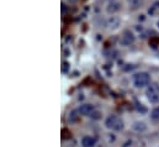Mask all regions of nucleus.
<instances>
[{
    "label": "nucleus",
    "instance_id": "f3484780",
    "mask_svg": "<svg viewBox=\"0 0 159 147\" xmlns=\"http://www.w3.org/2000/svg\"><path fill=\"white\" fill-rule=\"evenodd\" d=\"M69 1H75V0H69Z\"/></svg>",
    "mask_w": 159,
    "mask_h": 147
},
{
    "label": "nucleus",
    "instance_id": "0eeeda50",
    "mask_svg": "<svg viewBox=\"0 0 159 147\" xmlns=\"http://www.w3.org/2000/svg\"><path fill=\"white\" fill-rule=\"evenodd\" d=\"M96 144V140L95 137H91V136H84L81 139V145L83 147H94Z\"/></svg>",
    "mask_w": 159,
    "mask_h": 147
},
{
    "label": "nucleus",
    "instance_id": "f03ea898",
    "mask_svg": "<svg viewBox=\"0 0 159 147\" xmlns=\"http://www.w3.org/2000/svg\"><path fill=\"white\" fill-rule=\"evenodd\" d=\"M151 82V75L146 72H141V73L134 74L133 77V83L137 88H143L146 85H148Z\"/></svg>",
    "mask_w": 159,
    "mask_h": 147
},
{
    "label": "nucleus",
    "instance_id": "9b49d317",
    "mask_svg": "<svg viewBox=\"0 0 159 147\" xmlns=\"http://www.w3.org/2000/svg\"><path fill=\"white\" fill-rule=\"evenodd\" d=\"M151 119L154 120V121H158L159 120V107L154 108L152 110V112H151Z\"/></svg>",
    "mask_w": 159,
    "mask_h": 147
},
{
    "label": "nucleus",
    "instance_id": "4468645a",
    "mask_svg": "<svg viewBox=\"0 0 159 147\" xmlns=\"http://www.w3.org/2000/svg\"><path fill=\"white\" fill-rule=\"evenodd\" d=\"M75 114H77V111H72V112H70V119L75 120Z\"/></svg>",
    "mask_w": 159,
    "mask_h": 147
},
{
    "label": "nucleus",
    "instance_id": "9d476101",
    "mask_svg": "<svg viewBox=\"0 0 159 147\" xmlns=\"http://www.w3.org/2000/svg\"><path fill=\"white\" fill-rule=\"evenodd\" d=\"M143 0H128V6L131 10H136L142 5Z\"/></svg>",
    "mask_w": 159,
    "mask_h": 147
},
{
    "label": "nucleus",
    "instance_id": "20e7f679",
    "mask_svg": "<svg viewBox=\"0 0 159 147\" xmlns=\"http://www.w3.org/2000/svg\"><path fill=\"white\" fill-rule=\"evenodd\" d=\"M120 42H121V45H123V46H129L131 43L134 42V36H133V34H132L131 31L127 30V31L123 32V35L121 37Z\"/></svg>",
    "mask_w": 159,
    "mask_h": 147
},
{
    "label": "nucleus",
    "instance_id": "1a4fd4ad",
    "mask_svg": "<svg viewBox=\"0 0 159 147\" xmlns=\"http://www.w3.org/2000/svg\"><path fill=\"white\" fill-rule=\"evenodd\" d=\"M120 9H121L120 2H117V1H112V2H110V5L107 6V12L114 14V12H117Z\"/></svg>",
    "mask_w": 159,
    "mask_h": 147
},
{
    "label": "nucleus",
    "instance_id": "f257e3e1",
    "mask_svg": "<svg viewBox=\"0 0 159 147\" xmlns=\"http://www.w3.org/2000/svg\"><path fill=\"white\" fill-rule=\"evenodd\" d=\"M105 125L107 129H111V130H115V131H121L123 129V121L117 117L116 115H110L106 121H105Z\"/></svg>",
    "mask_w": 159,
    "mask_h": 147
},
{
    "label": "nucleus",
    "instance_id": "7ed1b4c3",
    "mask_svg": "<svg viewBox=\"0 0 159 147\" xmlns=\"http://www.w3.org/2000/svg\"><path fill=\"white\" fill-rule=\"evenodd\" d=\"M147 98L151 103L159 102V87L157 84H151L147 89Z\"/></svg>",
    "mask_w": 159,
    "mask_h": 147
},
{
    "label": "nucleus",
    "instance_id": "f8f14e48",
    "mask_svg": "<svg viewBox=\"0 0 159 147\" xmlns=\"http://www.w3.org/2000/svg\"><path fill=\"white\" fill-rule=\"evenodd\" d=\"M101 112L100 111H98V110H94L91 114H90V117L93 119V120H99V119H101Z\"/></svg>",
    "mask_w": 159,
    "mask_h": 147
},
{
    "label": "nucleus",
    "instance_id": "ddd939ff",
    "mask_svg": "<svg viewBox=\"0 0 159 147\" xmlns=\"http://www.w3.org/2000/svg\"><path fill=\"white\" fill-rule=\"evenodd\" d=\"M137 108H138V110L142 111V112H146V111H147V109H146V108H143V107H139V104L137 105Z\"/></svg>",
    "mask_w": 159,
    "mask_h": 147
},
{
    "label": "nucleus",
    "instance_id": "6e6552de",
    "mask_svg": "<svg viewBox=\"0 0 159 147\" xmlns=\"http://www.w3.org/2000/svg\"><path fill=\"white\" fill-rule=\"evenodd\" d=\"M132 129H133L134 131H137V132H143V131H146L147 125H146L143 121H136V122L132 125Z\"/></svg>",
    "mask_w": 159,
    "mask_h": 147
},
{
    "label": "nucleus",
    "instance_id": "423d86ee",
    "mask_svg": "<svg viewBox=\"0 0 159 147\" xmlns=\"http://www.w3.org/2000/svg\"><path fill=\"white\" fill-rule=\"evenodd\" d=\"M120 19L117 16H111V17H109V20L106 21V26L109 27V29H117L120 26Z\"/></svg>",
    "mask_w": 159,
    "mask_h": 147
},
{
    "label": "nucleus",
    "instance_id": "39448f33",
    "mask_svg": "<svg viewBox=\"0 0 159 147\" xmlns=\"http://www.w3.org/2000/svg\"><path fill=\"white\" fill-rule=\"evenodd\" d=\"M95 110L94 109V105L91 104H81L78 109V112L80 115H85V116H90V114Z\"/></svg>",
    "mask_w": 159,
    "mask_h": 147
},
{
    "label": "nucleus",
    "instance_id": "dca6fc26",
    "mask_svg": "<svg viewBox=\"0 0 159 147\" xmlns=\"http://www.w3.org/2000/svg\"><path fill=\"white\" fill-rule=\"evenodd\" d=\"M129 145H132V141H127V142L125 144V146H123V147H129Z\"/></svg>",
    "mask_w": 159,
    "mask_h": 147
},
{
    "label": "nucleus",
    "instance_id": "2eb2a0df",
    "mask_svg": "<svg viewBox=\"0 0 159 147\" xmlns=\"http://www.w3.org/2000/svg\"><path fill=\"white\" fill-rule=\"evenodd\" d=\"M68 71V63H64L63 64V72H67Z\"/></svg>",
    "mask_w": 159,
    "mask_h": 147
},
{
    "label": "nucleus",
    "instance_id": "a211bd4d",
    "mask_svg": "<svg viewBox=\"0 0 159 147\" xmlns=\"http://www.w3.org/2000/svg\"><path fill=\"white\" fill-rule=\"evenodd\" d=\"M158 26H159V22H158Z\"/></svg>",
    "mask_w": 159,
    "mask_h": 147
}]
</instances>
